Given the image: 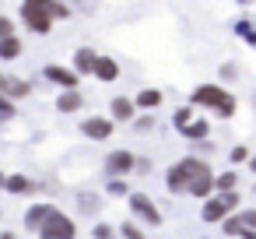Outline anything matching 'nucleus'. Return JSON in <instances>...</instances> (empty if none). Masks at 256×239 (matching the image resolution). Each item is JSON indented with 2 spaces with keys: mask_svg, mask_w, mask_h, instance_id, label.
Instances as JSON below:
<instances>
[{
  "mask_svg": "<svg viewBox=\"0 0 256 239\" xmlns=\"http://www.w3.org/2000/svg\"><path fill=\"white\" fill-rule=\"evenodd\" d=\"M190 106H193V109H207V113H214V116H221V120H232L235 109H238V99H235L224 85L204 81V85H196V88L190 92Z\"/></svg>",
  "mask_w": 256,
  "mask_h": 239,
  "instance_id": "obj_1",
  "label": "nucleus"
},
{
  "mask_svg": "<svg viewBox=\"0 0 256 239\" xmlns=\"http://www.w3.org/2000/svg\"><path fill=\"white\" fill-rule=\"evenodd\" d=\"M22 25L32 36L53 32V0H22Z\"/></svg>",
  "mask_w": 256,
  "mask_h": 239,
  "instance_id": "obj_2",
  "label": "nucleus"
},
{
  "mask_svg": "<svg viewBox=\"0 0 256 239\" xmlns=\"http://www.w3.org/2000/svg\"><path fill=\"white\" fill-rule=\"evenodd\" d=\"M193 169H196V155H182L179 162H172V165L165 169V186H168V193H186Z\"/></svg>",
  "mask_w": 256,
  "mask_h": 239,
  "instance_id": "obj_3",
  "label": "nucleus"
},
{
  "mask_svg": "<svg viewBox=\"0 0 256 239\" xmlns=\"http://www.w3.org/2000/svg\"><path fill=\"white\" fill-rule=\"evenodd\" d=\"M39 239H78V225L67 211L53 207V214L46 218V225L39 228Z\"/></svg>",
  "mask_w": 256,
  "mask_h": 239,
  "instance_id": "obj_4",
  "label": "nucleus"
},
{
  "mask_svg": "<svg viewBox=\"0 0 256 239\" xmlns=\"http://www.w3.org/2000/svg\"><path fill=\"white\" fill-rule=\"evenodd\" d=\"M126 200H130V214H134L140 225H148V228H158V225H162V211H158V204H154L148 193L137 190V193H130Z\"/></svg>",
  "mask_w": 256,
  "mask_h": 239,
  "instance_id": "obj_5",
  "label": "nucleus"
},
{
  "mask_svg": "<svg viewBox=\"0 0 256 239\" xmlns=\"http://www.w3.org/2000/svg\"><path fill=\"white\" fill-rule=\"evenodd\" d=\"M214 169L204 162V158H196V169H193V176H190V197H200V200H207L210 193H214Z\"/></svg>",
  "mask_w": 256,
  "mask_h": 239,
  "instance_id": "obj_6",
  "label": "nucleus"
},
{
  "mask_svg": "<svg viewBox=\"0 0 256 239\" xmlns=\"http://www.w3.org/2000/svg\"><path fill=\"white\" fill-rule=\"evenodd\" d=\"M134 169H137V155H134V151L112 148V151L106 155V179H109V176H130Z\"/></svg>",
  "mask_w": 256,
  "mask_h": 239,
  "instance_id": "obj_7",
  "label": "nucleus"
},
{
  "mask_svg": "<svg viewBox=\"0 0 256 239\" xmlns=\"http://www.w3.org/2000/svg\"><path fill=\"white\" fill-rule=\"evenodd\" d=\"M42 78H46L50 85H56L60 92H64V88H81V74H78L74 67H64V64H46V67H42Z\"/></svg>",
  "mask_w": 256,
  "mask_h": 239,
  "instance_id": "obj_8",
  "label": "nucleus"
},
{
  "mask_svg": "<svg viewBox=\"0 0 256 239\" xmlns=\"http://www.w3.org/2000/svg\"><path fill=\"white\" fill-rule=\"evenodd\" d=\"M81 134L88 141H109L116 134V120L112 116H84L81 120Z\"/></svg>",
  "mask_w": 256,
  "mask_h": 239,
  "instance_id": "obj_9",
  "label": "nucleus"
},
{
  "mask_svg": "<svg viewBox=\"0 0 256 239\" xmlns=\"http://www.w3.org/2000/svg\"><path fill=\"white\" fill-rule=\"evenodd\" d=\"M137 113H140V109H137V102H134L130 95H112V99H109V116H112L116 123H134Z\"/></svg>",
  "mask_w": 256,
  "mask_h": 239,
  "instance_id": "obj_10",
  "label": "nucleus"
},
{
  "mask_svg": "<svg viewBox=\"0 0 256 239\" xmlns=\"http://www.w3.org/2000/svg\"><path fill=\"white\" fill-rule=\"evenodd\" d=\"M228 214H232V207L224 204V197H221V193L207 197V200H204V207H200V218H204L207 225H221Z\"/></svg>",
  "mask_w": 256,
  "mask_h": 239,
  "instance_id": "obj_11",
  "label": "nucleus"
},
{
  "mask_svg": "<svg viewBox=\"0 0 256 239\" xmlns=\"http://www.w3.org/2000/svg\"><path fill=\"white\" fill-rule=\"evenodd\" d=\"M0 95H8V99L22 102V99L32 95V85H28L25 78H14V74H4V71H0Z\"/></svg>",
  "mask_w": 256,
  "mask_h": 239,
  "instance_id": "obj_12",
  "label": "nucleus"
},
{
  "mask_svg": "<svg viewBox=\"0 0 256 239\" xmlns=\"http://www.w3.org/2000/svg\"><path fill=\"white\" fill-rule=\"evenodd\" d=\"M95 64H98V53L92 46H78L74 57H70V67L81 74V78H95Z\"/></svg>",
  "mask_w": 256,
  "mask_h": 239,
  "instance_id": "obj_13",
  "label": "nucleus"
},
{
  "mask_svg": "<svg viewBox=\"0 0 256 239\" xmlns=\"http://www.w3.org/2000/svg\"><path fill=\"white\" fill-rule=\"evenodd\" d=\"M81 109H84V95H81V88H64V92L56 95V113L74 116V113H81Z\"/></svg>",
  "mask_w": 256,
  "mask_h": 239,
  "instance_id": "obj_14",
  "label": "nucleus"
},
{
  "mask_svg": "<svg viewBox=\"0 0 256 239\" xmlns=\"http://www.w3.org/2000/svg\"><path fill=\"white\" fill-rule=\"evenodd\" d=\"M53 207H56V204H46V200H42V204H32V207L25 211V228H28V232H39V228L46 225V218L53 214Z\"/></svg>",
  "mask_w": 256,
  "mask_h": 239,
  "instance_id": "obj_15",
  "label": "nucleus"
},
{
  "mask_svg": "<svg viewBox=\"0 0 256 239\" xmlns=\"http://www.w3.org/2000/svg\"><path fill=\"white\" fill-rule=\"evenodd\" d=\"M95 78H98L102 85H112V81H120V60H116V57H102V53H98Z\"/></svg>",
  "mask_w": 256,
  "mask_h": 239,
  "instance_id": "obj_16",
  "label": "nucleus"
},
{
  "mask_svg": "<svg viewBox=\"0 0 256 239\" xmlns=\"http://www.w3.org/2000/svg\"><path fill=\"white\" fill-rule=\"evenodd\" d=\"M134 102H137V109H140V113H154V109L165 102V92H162V88H140Z\"/></svg>",
  "mask_w": 256,
  "mask_h": 239,
  "instance_id": "obj_17",
  "label": "nucleus"
},
{
  "mask_svg": "<svg viewBox=\"0 0 256 239\" xmlns=\"http://www.w3.org/2000/svg\"><path fill=\"white\" fill-rule=\"evenodd\" d=\"M4 193H11V197H32V193H36V183H32L28 176H22V172H11Z\"/></svg>",
  "mask_w": 256,
  "mask_h": 239,
  "instance_id": "obj_18",
  "label": "nucleus"
},
{
  "mask_svg": "<svg viewBox=\"0 0 256 239\" xmlns=\"http://www.w3.org/2000/svg\"><path fill=\"white\" fill-rule=\"evenodd\" d=\"M25 57V43L22 36H11V39H0V60L11 64V60H22Z\"/></svg>",
  "mask_w": 256,
  "mask_h": 239,
  "instance_id": "obj_19",
  "label": "nucleus"
},
{
  "mask_svg": "<svg viewBox=\"0 0 256 239\" xmlns=\"http://www.w3.org/2000/svg\"><path fill=\"white\" fill-rule=\"evenodd\" d=\"M182 137H186V141H193V144H200V141H207V137H210V123H207L204 116H196V120L182 130Z\"/></svg>",
  "mask_w": 256,
  "mask_h": 239,
  "instance_id": "obj_20",
  "label": "nucleus"
},
{
  "mask_svg": "<svg viewBox=\"0 0 256 239\" xmlns=\"http://www.w3.org/2000/svg\"><path fill=\"white\" fill-rule=\"evenodd\" d=\"M193 120H196V113H193V106H190V102H186V106H179V109H172V127H176L179 134H182Z\"/></svg>",
  "mask_w": 256,
  "mask_h": 239,
  "instance_id": "obj_21",
  "label": "nucleus"
},
{
  "mask_svg": "<svg viewBox=\"0 0 256 239\" xmlns=\"http://www.w3.org/2000/svg\"><path fill=\"white\" fill-rule=\"evenodd\" d=\"M235 186H238V172H235V169H224V172L214 176V193H228V190H235Z\"/></svg>",
  "mask_w": 256,
  "mask_h": 239,
  "instance_id": "obj_22",
  "label": "nucleus"
},
{
  "mask_svg": "<svg viewBox=\"0 0 256 239\" xmlns=\"http://www.w3.org/2000/svg\"><path fill=\"white\" fill-rule=\"evenodd\" d=\"M235 36H238L242 43H249V46H256V25H252L249 18H238V22H235Z\"/></svg>",
  "mask_w": 256,
  "mask_h": 239,
  "instance_id": "obj_23",
  "label": "nucleus"
},
{
  "mask_svg": "<svg viewBox=\"0 0 256 239\" xmlns=\"http://www.w3.org/2000/svg\"><path fill=\"white\" fill-rule=\"evenodd\" d=\"M14 116H18V102L8 99V95H0V127H8Z\"/></svg>",
  "mask_w": 256,
  "mask_h": 239,
  "instance_id": "obj_24",
  "label": "nucleus"
},
{
  "mask_svg": "<svg viewBox=\"0 0 256 239\" xmlns=\"http://www.w3.org/2000/svg\"><path fill=\"white\" fill-rule=\"evenodd\" d=\"M106 190H109V197H130L126 176H109V179H106Z\"/></svg>",
  "mask_w": 256,
  "mask_h": 239,
  "instance_id": "obj_25",
  "label": "nucleus"
},
{
  "mask_svg": "<svg viewBox=\"0 0 256 239\" xmlns=\"http://www.w3.org/2000/svg\"><path fill=\"white\" fill-rule=\"evenodd\" d=\"M221 232H224V235H242V232H246V225L238 221V214H228V218L221 221Z\"/></svg>",
  "mask_w": 256,
  "mask_h": 239,
  "instance_id": "obj_26",
  "label": "nucleus"
},
{
  "mask_svg": "<svg viewBox=\"0 0 256 239\" xmlns=\"http://www.w3.org/2000/svg\"><path fill=\"white\" fill-rule=\"evenodd\" d=\"M228 162H232V165H242V162H249V144H235V148L228 151Z\"/></svg>",
  "mask_w": 256,
  "mask_h": 239,
  "instance_id": "obj_27",
  "label": "nucleus"
},
{
  "mask_svg": "<svg viewBox=\"0 0 256 239\" xmlns=\"http://www.w3.org/2000/svg\"><path fill=\"white\" fill-rule=\"evenodd\" d=\"M78 204H81V211L95 214V211H98V193H81V197H78Z\"/></svg>",
  "mask_w": 256,
  "mask_h": 239,
  "instance_id": "obj_28",
  "label": "nucleus"
},
{
  "mask_svg": "<svg viewBox=\"0 0 256 239\" xmlns=\"http://www.w3.org/2000/svg\"><path fill=\"white\" fill-rule=\"evenodd\" d=\"M120 232H123V239H144L140 221H137V225H134V221H123V225H120Z\"/></svg>",
  "mask_w": 256,
  "mask_h": 239,
  "instance_id": "obj_29",
  "label": "nucleus"
},
{
  "mask_svg": "<svg viewBox=\"0 0 256 239\" xmlns=\"http://www.w3.org/2000/svg\"><path fill=\"white\" fill-rule=\"evenodd\" d=\"M11 36H18V25L8 15H0V39H11Z\"/></svg>",
  "mask_w": 256,
  "mask_h": 239,
  "instance_id": "obj_30",
  "label": "nucleus"
},
{
  "mask_svg": "<svg viewBox=\"0 0 256 239\" xmlns=\"http://www.w3.org/2000/svg\"><path fill=\"white\" fill-rule=\"evenodd\" d=\"M92 235H95V239H116V228L106 225V221H98V225L92 228Z\"/></svg>",
  "mask_w": 256,
  "mask_h": 239,
  "instance_id": "obj_31",
  "label": "nucleus"
},
{
  "mask_svg": "<svg viewBox=\"0 0 256 239\" xmlns=\"http://www.w3.org/2000/svg\"><path fill=\"white\" fill-rule=\"evenodd\" d=\"M67 18H70V8L64 0H53V22H67Z\"/></svg>",
  "mask_w": 256,
  "mask_h": 239,
  "instance_id": "obj_32",
  "label": "nucleus"
},
{
  "mask_svg": "<svg viewBox=\"0 0 256 239\" xmlns=\"http://www.w3.org/2000/svg\"><path fill=\"white\" fill-rule=\"evenodd\" d=\"M235 78H238V64H221V85L235 81Z\"/></svg>",
  "mask_w": 256,
  "mask_h": 239,
  "instance_id": "obj_33",
  "label": "nucleus"
},
{
  "mask_svg": "<svg viewBox=\"0 0 256 239\" xmlns=\"http://www.w3.org/2000/svg\"><path fill=\"white\" fill-rule=\"evenodd\" d=\"M134 127H137V130H151V127H154V116H151V113H137Z\"/></svg>",
  "mask_w": 256,
  "mask_h": 239,
  "instance_id": "obj_34",
  "label": "nucleus"
},
{
  "mask_svg": "<svg viewBox=\"0 0 256 239\" xmlns=\"http://www.w3.org/2000/svg\"><path fill=\"white\" fill-rule=\"evenodd\" d=\"M238 221H242L246 228H256V207H246V211H238Z\"/></svg>",
  "mask_w": 256,
  "mask_h": 239,
  "instance_id": "obj_35",
  "label": "nucleus"
},
{
  "mask_svg": "<svg viewBox=\"0 0 256 239\" xmlns=\"http://www.w3.org/2000/svg\"><path fill=\"white\" fill-rule=\"evenodd\" d=\"M221 197H224V204H228L232 211H238V207H242V197H238V190H228V193H221Z\"/></svg>",
  "mask_w": 256,
  "mask_h": 239,
  "instance_id": "obj_36",
  "label": "nucleus"
},
{
  "mask_svg": "<svg viewBox=\"0 0 256 239\" xmlns=\"http://www.w3.org/2000/svg\"><path fill=\"white\" fill-rule=\"evenodd\" d=\"M134 172H151V158H144V155H137V169Z\"/></svg>",
  "mask_w": 256,
  "mask_h": 239,
  "instance_id": "obj_37",
  "label": "nucleus"
},
{
  "mask_svg": "<svg viewBox=\"0 0 256 239\" xmlns=\"http://www.w3.org/2000/svg\"><path fill=\"white\" fill-rule=\"evenodd\" d=\"M238 239H256V228H246V232H242Z\"/></svg>",
  "mask_w": 256,
  "mask_h": 239,
  "instance_id": "obj_38",
  "label": "nucleus"
},
{
  "mask_svg": "<svg viewBox=\"0 0 256 239\" xmlns=\"http://www.w3.org/2000/svg\"><path fill=\"white\" fill-rule=\"evenodd\" d=\"M4 186H8V172L0 169V193H4Z\"/></svg>",
  "mask_w": 256,
  "mask_h": 239,
  "instance_id": "obj_39",
  "label": "nucleus"
},
{
  "mask_svg": "<svg viewBox=\"0 0 256 239\" xmlns=\"http://www.w3.org/2000/svg\"><path fill=\"white\" fill-rule=\"evenodd\" d=\"M249 172L256 176V155H249Z\"/></svg>",
  "mask_w": 256,
  "mask_h": 239,
  "instance_id": "obj_40",
  "label": "nucleus"
},
{
  "mask_svg": "<svg viewBox=\"0 0 256 239\" xmlns=\"http://www.w3.org/2000/svg\"><path fill=\"white\" fill-rule=\"evenodd\" d=\"M0 239H18V235L14 232H0Z\"/></svg>",
  "mask_w": 256,
  "mask_h": 239,
  "instance_id": "obj_41",
  "label": "nucleus"
},
{
  "mask_svg": "<svg viewBox=\"0 0 256 239\" xmlns=\"http://www.w3.org/2000/svg\"><path fill=\"white\" fill-rule=\"evenodd\" d=\"M235 4H242V8H249V4H252V0H235Z\"/></svg>",
  "mask_w": 256,
  "mask_h": 239,
  "instance_id": "obj_42",
  "label": "nucleus"
},
{
  "mask_svg": "<svg viewBox=\"0 0 256 239\" xmlns=\"http://www.w3.org/2000/svg\"><path fill=\"white\" fill-rule=\"evenodd\" d=\"M252 106H256V99H252Z\"/></svg>",
  "mask_w": 256,
  "mask_h": 239,
  "instance_id": "obj_43",
  "label": "nucleus"
}]
</instances>
